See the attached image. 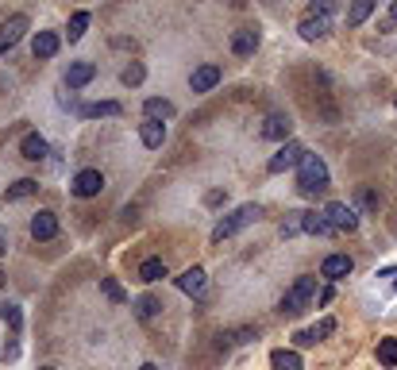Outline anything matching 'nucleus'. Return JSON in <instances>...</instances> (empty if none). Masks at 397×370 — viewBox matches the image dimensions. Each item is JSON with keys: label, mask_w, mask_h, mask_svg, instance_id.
Returning a JSON list of instances; mask_svg holds the SVG:
<instances>
[{"label": "nucleus", "mask_w": 397, "mask_h": 370, "mask_svg": "<svg viewBox=\"0 0 397 370\" xmlns=\"http://www.w3.org/2000/svg\"><path fill=\"white\" fill-rule=\"evenodd\" d=\"M297 190L305 193V197H316V193L328 190V166H324L316 155L301 158V166H297Z\"/></svg>", "instance_id": "f257e3e1"}, {"label": "nucleus", "mask_w": 397, "mask_h": 370, "mask_svg": "<svg viewBox=\"0 0 397 370\" xmlns=\"http://www.w3.org/2000/svg\"><path fill=\"white\" fill-rule=\"evenodd\" d=\"M258 216H263V208H258V205H240L232 216H228V220H220L212 228V243H224L228 236H235V231H243L247 224H255Z\"/></svg>", "instance_id": "f03ea898"}, {"label": "nucleus", "mask_w": 397, "mask_h": 370, "mask_svg": "<svg viewBox=\"0 0 397 370\" xmlns=\"http://www.w3.org/2000/svg\"><path fill=\"white\" fill-rule=\"evenodd\" d=\"M313 297H316V278H297L290 293L281 297L278 309H281L286 316H297V313H305L309 305H313Z\"/></svg>", "instance_id": "7ed1b4c3"}, {"label": "nucleus", "mask_w": 397, "mask_h": 370, "mask_svg": "<svg viewBox=\"0 0 397 370\" xmlns=\"http://www.w3.org/2000/svg\"><path fill=\"white\" fill-rule=\"evenodd\" d=\"M324 220L332 224V231H355L359 228V213L351 205H343V201H332L324 208Z\"/></svg>", "instance_id": "20e7f679"}, {"label": "nucleus", "mask_w": 397, "mask_h": 370, "mask_svg": "<svg viewBox=\"0 0 397 370\" xmlns=\"http://www.w3.org/2000/svg\"><path fill=\"white\" fill-rule=\"evenodd\" d=\"M309 155V151L305 147H301V143H281V147H278V155H274L270 158V162H266V170H270V174H281V170H293V166H301V158H305Z\"/></svg>", "instance_id": "39448f33"}, {"label": "nucleus", "mask_w": 397, "mask_h": 370, "mask_svg": "<svg viewBox=\"0 0 397 370\" xmlns=\"http://www.w3.org/2000/svg\"><path fill=\"white\" fill-rule=\"evenodd\" d=\"M351 270H355V259H351V255H328V259L320 263V278H328V282L348 278Z\"/></svg>", "instance_id": "423d86ee"}, {"label": "nucleus", "mask_w": 397, "mask_h": 370, "mask_svg": "<svg viewBox=\"0 0 397 370\" xmlns=\"http://www.w3.org/2000/svg\"><path fill=\"white\" fill-rule=\"evenodd\" d=\"M332 332H336V321H332V316H324L316 328H301L297 336H293V344H297V347H316L324 336H332Z\"/></svg>", "instance_id": "0eeeda50"}, {"label": "nucleus", "mask_w": 397, "mask_h": 370, "mask_svg": "<svg viewBox=\"0 0 397 370\" xmlns=\"http://www.w3.org/2000/svg\"><path fill=\"white\" fill-rule=\"evenodd\" d=\"M100 190H104V174H100V170H81L74 178V193H77V197H97Z\"/></svg>", "instance_id": "6e6552de"}, {"label": "nucleus", "mask_w": 397, "mask_h": 370, "mask_svg": "<svg viewBox=\"0 0 397 370\" xmlns=\"http://www.w3.org/2000/svg\"><path fill=\"white\" fill-rule=\"evenodd\" d=\"M216 82H220V66H212V62H205V66H197L189 74V89L193 93H208Z\"/></svg>", "instance_id": "1a4fd4ad"}, {"label": "nucleus", "mask_w": 397, "mask_h": 370, "mask_svg": "<svg viewBox=\"0 0 397 370\" xmlns=\"http://www.w3.org/2000/svg\"><path fill=\"white\" fill-rule=\"evenodd\" d=\"M24 31H27V16H12L8 24L0 27V54L8 47H16V43L24 39Z\"/></svg>", "instance_id": "9d476101"}, {"label": "nucleus", "mask_w": 397, "mask_h": 370, "mask_svg": "<svg viewBox=\"0 0 397 370\" xmlns=\"http://www.w3.org/2000/svg\"><path fill=\"white\" fill-rule=\"evenodd\" d=\"M258 43H263V35H258L255 27H243V31H235V35H232V50H235L240 58L255 54V50H258Z\"/></svg>", "instance_id": "9b49d317"}, {"label": "nucleus", "mask_w": 397, "mask_h": 370, "mask_svg": "<svg viewBox=\"0 0 397 370\" xmlns=\"http://www.w3.org/2000/svg\"><path fill=\"white\" fill-rule=\"evenodd\" d=\"M290 116H281V112H274V116H266V123H263V135L266 139H286L290 143Z\"/></svg>", "instance_id": "f8f14e48"}, {"label": "nucleus", "mask_w": 397, "mask_h": 370, "mask_svg": "<svg viewBox=\"0 0 397 370\" xmlns=\"http://www.w3.org/2000/svg\"><path fill=\"white\" fill-rule=\"evenodd\" d=\"M31 236L35 239H54V236H59V216H54V213L31 216Z\"/></svg>", "instance_id": "ddd939ff"}, {"label": "nucleus", "mask_w": 397, "mask_h": 370, "mask_svg": "<svg viewBox=\"0 0 397 370\" xmlns=\"http://www.w3.org/2000/svg\"><path fill=\"white\" fill-rule=\"evenodd\" d=\"M93 77H97V66H93V62H74V66L66 70V85H70V89H81V85H89Z\"/></svg>", "instance_id": "4468645a"}, {"label": "nucleus", "mask_w": 397, "mask_h": 370, "mask_svg": "<svg viewBox=\"0 0 397 370\" xmlns=\"http://www.w3.org/2000/svg\"><path fill=\"white\" fill-rule=\"evenodd\" d=\"M139 139H143V147H150V151H158L166 143V123H158V120H147L139 128Z\"/></svg>", "instance_id": "2eb2a0df"}, {"label": "nucleus", "mask_w": 397, "mask_h": 370, "mask_svg": "<svg viewBox=\"0 0 397 370\" xmlns=\"http://www.w3.org/2000/svg\"><path fill=\"white\" fill-rule=\"evenodd\" d=\"M178 289H182V293L201 297V293H205V270H201V266H189V270L178 278Z\"/></svg>", "instance_id": "dca6fc26"}, {"label": "nucleus", "mask_w": 397, "mask_h": 370, "mask_svg": "<svg viewBox=\"0 0 397 370\" xmlns=\"http://www.w3.org/2000/svg\"><path fill=\"white\" fill-rule=\"evenodd\" d=\"M31 50H35V58H54V54H59V35H54V31H39V35H35V43H31Z\"/></svg>", "instance_id": "f3484780"}, {"label": "nucleus", "mask_w": 397, "mask_h": 370, "mask_svg": "<svg viewBox=\"0 0 397 370\" xmlns=\"http://www.w3.org/2000/svg\"><path fill=\"white\" fill-rule=\"evenodd\" d=\"M297 31H301V39L316 43V39H324V35H328V20H320V16H305Z\"/></svg>", "instance_id": "a211bd4d"}, {"label": "nucleus", "mask_w": 397, "mask_h": 370, "mask_svg": "<svg viewBox=\"0 0 397 370\" xmlns=\"http://www.w3.org/2000/svg\"><path fill=\"white\" fill-rule=\"evenodd\" d=\"M20 155L31 158V162H39V158H47V139L42 135H24V143H20Z\"/></svg>", "instance_id": "6ab92c4d"}, {"label": "nucleus", "mask_w": 397, "mask_h": 370, "mask_svg": "<svg viewBox=\"0 0 397 370\" xmlns=\"http://www.w3.org/2000/svg\"><path fill=\"white\" fill-rule=\"evenodd\" d=\"M301 231H309V236H332V224L324 220V213H301Z\"/></svg>", "instance_id": "aec40b11"}, {"label": "nucleus", "mask_w": 397, "mask_h": 370, "mask_svg": "<svg viewBox=\"0 0 397 370\" xmlns=\"http://www.w3.org/2000/svg\"><path fill=\"white\" fill-rule=\"evenodd\" d=\"M270 370H305L297 351H274L270 355Z\"/></svg>", "instance_id": "412c9836"}, {"label": "nucleus", "mask_w": 397, "mask_h": 370, "mask_svg": "<svg viewBox=\"0 0 397 370\" xmlns=\"http://www.w3.org/2000/svg\"><path fill=\"white\" fill-rule=\"evenodd\" d=\"M143 112H147V120H170V116H174V105H170V100H162V97H150L147 105H143Z\"/></svg>", "instance_id": "4be33fe9"}, {"label": "nucleus", "mask_w": 397, "mask_h": 370, "mask_svg": "<svg viewBox=\"0 0 397 370\" xmlns=\"http://www.w3.org/2000/svg\"><path fill=\"white\" fill-rule=\"evenodd\" d=\"M81 116H89V120H97V116H120V105L116 100H97V105H85Z\"/></svg>", "instance_id": "5701e85b"}, {"label": "nucleus", "mask_w": 397, "mask_h": 370, "mask_svg": "<svg viewBox=\"0 0 397 370\" xmlns=\"http://www.w3.org/2000/svg\"><path fill=\"white\" fill-rule=\"evenodd\" d=\"M378 362L382 367H397V339L394 336L378 339Z\"/></svg>", "instance_id": "b1692460"}, {"label": "nucleus", "mask_w": 397, "mask_h": 370, "mask_svg": "<svg viewBox=\"0 0 397 370\" xmlns=\"http://www.w3.org/2000/svg\"><path fill=\"white\" fill-rule=\"evenodd\" d=\"M31 193H39V181H31V178H20L16 185H8V201H24Z\"/></svg>", "instance_id": "393cba45"}, {"label": "nucleus", "mask_w": 397, "mask_h": 370, "mask_svg": "<svg viewBox=\"0 0 397 370\" xmlns=\"http://www.w3.org/2000/svg\"><path fill=\"white\" fill-rule=\"evenodd\" d=\"M139 278H143V282H158V278H166V263H162V259H147V263L139 266Z\"/></svg>", "instance_id": "a878e982"}, {"label": "nucleus", "mask_w": 397, "mask_h": 370, "mask_svg": "<svg viewBox=\"0 0 397 370\" xmlns=\"http://www.w3.org/2000/svg\"><path fill=\"white\" fill-rule=\"evenodd\" d=\"M85 27H89V12H74V20H70V27H66V39L77 43L85 35Z\"/></svg>", "instance_id": "bb28decb"}, {"label": "nucleus", "mask_w": 397, "mask_h": 370, "mask_svg": "<svg viewBox=\"0 0 397 370\" xmlns=\"http://www.w3.org/2000/svg\"><path fill=\"white\" fill-rule=\"evenodd\" d=\"M0 321L8 324L12 332L24 328V316H20V305H0Z\"/></svg>", "instance_id": "cd10ccee"}, {"label": "nucleus", "mask_w": 397, "mask_h": 370, "mask_svg": "<svg viewBox=\"0 0 397 370\" xmlns=\"http://www.w3.org/2000/svg\"><path fill=\"white\" fill-rule=\"evenodd\" d=\"M371 12H374V0H359L355 8L348 12V24H351V27H355V24H363V20L371 16Z\"/></svg>", "instance_id": "c85d7f7f"}, {"label": "nucleus", "mask_w": 397, "mask_h": 370, "mask_svg": "<svg viewBox=\"0 0 397 370\" xmlns=\"http://www.w3.org/2000/svg\"><path fill=\"white\" fill-rule=\"evenodd\" d=\"M158 309H162V305H158L155 297H139V301H135V313H139L143 321H150V316H155Z\"/></svg>", "instance_id": "c756f323"}, {"label": "nucleus", "mask_w": 397, "mask_h": 370, "mask_svg": "<svg viewBox=\"0 0 397 370\" xmlns=\"http://www.w3.org/2000/svg\"><path fill=\"white\" fill-rule=\"evenodd\" d=\"M143 77H147V70H143L139 62H132V66H127L124 74H120V82H124V85H139Z\"/></svg>", "instance_id": "7c9ffc66"}, {"label": "nucleus", "mask_w": 397, "mask_h": 370, "mask_svg": "<svg viewBox=\"0 0 397 370\" xmlns=\"http://www.w3.org/2000/svg\"><path fill=\"white\" fill-rule=\"evenodd\" d=\"M332 8H336L332 0H313V8H309V16H320V20H328V16H332Z\"/></svg>", "instance_id": "2f4dec72"}, {"label": "nucleus", "mask_w": 397, "mask_h": 370, "mask_svg": "<svg viewBox=\"0 0 397 370\" xmlns=\"http://www.w3.org/2000/svg\"><path fill=\"white\" fill-rule=\"evenodd\" d=\"M100 286H104V297H108V301H116V305L124 301V289H120V286H116V282H112V278H104V282H100Z\"/></svg>", "instance_id": "473e14b6"}, {"label": "nucleus", "mask_w": 397, "mask_h": 370, "mask_svg": "<svg viewBox=\"0 0 397 370\" xmlns=\"http://www.w3.org/2000/svg\"><path fill=\"white\" fill-rule=\"evenodd\" d=\"M297 231H301V213H293V216H290V220L281 224V236L290 239V236H297Z\"/></svg>", "instance_id": "72a5a7b5"}, {"label": "nucleus", "mask_w": 397, "mask_h": 370, "mask_svg": "<svg viewBox=\"0 0 397 370\" xmlns=\"http://www.w3.org/2000/svg\"><path fill=\"white\" fill-rule=\"evenodd\" d=\"M359 201H363L366 208H378V205H382V197H378L374 190H363V193H359Z\"/></svg>", "instance_id": "f704fd0d"}, {"label": "nucleus", "mask_w": 397, "mask_h": 370, "mask_svg": "<svg viewBox=\"0 0 397 370\" xmlns=\"http://www.w3.org/2000/svg\"><path fill=\"white\" fill-rule=\"evenodd\" d=\"M4 251H8V231L0 228V255H4Z\"/></svg>", "instance_id": "c9c22d12"}, {"label": "nucleus", "mask_w": 397, "mask_h": 370, "mask_svg": "<svg viewBox=\"0 0 397 370\" xmlns=\"http://www.w3.org/2000/svg\"><path fill=\"white\" fill-rule=\"evenodd\" d=\"M389 16H394V20H397V0H394V4H389Z\"/></svg>", "instance_id": "e433bc0d"}, {"label": "nucleus", "mask_w": 397, "mask_h": 370, "mask_svg": "<svg viewBox=\"0 0 397 370\" xmlns=\"http://www.w3.org/2000/svg\"><path fill=\"white\" fill-rule=\"evenodd\" d=\"M139 370H158V367H155V362H143V367H139Z\"/></svg>", "instance_id": "4c0bfd02"}, {"label": "nucleus", "mask_w": 397, "mask_h": 370, "mask_svg": "<svg viewBox=\"0 0 397 370\" xmlns=\"http://www.w3.org/2000/svg\"><path fill=\"white\" fill-rule=\"evenodd\" d=\"M0 286H4V270H0Z\"/></svg>", "instance_id": "58836bf2"}, {"label": "nucleus", "mask_w": 397, "mask_h": 370, "mask_svg": "<svg viewBox=\"0 0 397 370\" xmlns=\"http://www.w3.org/2000/svg\"><path fill=\"white\" fill-rule=\"evenodd\" d=\"M42 370H50V367H42Z\"/></svg>", "instance_id": "ea45409f"}]
</instances>
